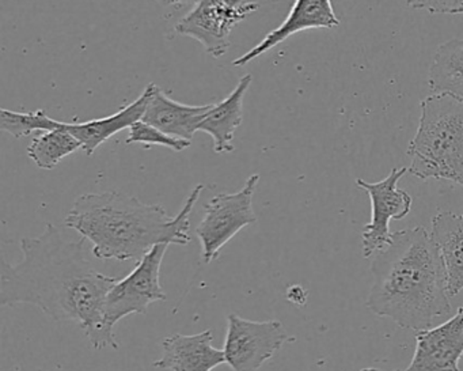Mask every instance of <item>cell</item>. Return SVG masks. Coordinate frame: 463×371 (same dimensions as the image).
Listing matches in <instances>:
<instances>
[{
  "mask_svg": "<svg viewBox=\"0 0 463 371\" xmlns=\"http://www.w3.org/2000/svg\"><path fill=\"white\" fill-rule=\"evenodd\" d=\"M430 234L443 262L447 291L455 297L463 290V214H436Z\"/></svg>",
  "mask_w": 463,
  "mask_h": 371,
  "instance_id": "15",
  "label": "cell"
},
{
  "mask_svg": "<svg viewBox=\"0 0 463 371\" xmlns=\"http://www.w3.org/2000/svg\"><path fill=\"white\" fill-rule=\"evenodd\" d=\"M126 143L127 145L140 143V145H145L146 148L151 147V146H164V147L180 153V151L186 150L192 145V140L170 137L156 127L139 120L129 128V135Z\"/></svg>",
  "mask_w": 463,
  "mask_h": 371,
  "instance_id": "20",
  "label": "cell"
},
{
  "mask_svg": "<svg viewBox=\"0 0 463 371\" xmlns=\"http://www.w3.org/2000/svg\"><path fill=\"white\" fill-rule=\"evenodd\" d=\"M156 88V83H148L145 91L132 104L127 105L115 115L82 123H66V128L82 143L83 153L91 157L108 139L124 129L131 128L137 121L142 120Z\"/></svg>",
  "mask_w": 463,
  "mask_h": 371,
  "instance_id": "13",
  "label": "cell"
},
{
  "mask_svg": "<svg viewBox=\"0 0 463 371\" xmlns=\"http://www.w3.org/2000/svg\"><path fill=\"white\" fill-rule=\"evenodd\" d=\"M289 340L278 319L251 321L232 313L227 316L224 357L232 371H259Z\"/></svg>",
  "mask_w": 463,
  "mask_h": 371,
  "instance_id": "8",
  "label": "cell"
},
{
  "mask_svg": "<svg viewBox=\"0 0 463 371\" xmlns=\"http://www.w3.org/2000/svg\"><path fill=\"white\" fill-rule=\"evenodd\" d=\"M170 243L151 249L126 278L118 279L105 303V321L110 329L131 314H146L151 303L166 300L161 284V268Z\"/></svg>",
  "mask_w": 463,
  "mask_h": 371,
  "instance_id": "7",
  "label": "cell"
},
{
  "mask_svg": "<svg viewBox=\"0 0 463 371\" xmlns=\"http://www.w3.org/2000/svg\"><path fill=\"white\" fill-rule=\"evenodd\" d=\"M406 5L430 14H463V0H406Z\"/></svg>",
  "mask_w": 463,
  "mask_h": 371,
  "instance_id": "21",
  "label": "cell"
},
{
  "mask_svg": "<svg viewBox=\"0 0 463 371\" xmlns=\"http://www.w3.org/2000/svg\"><path fill=\"white\" fill-rule=\"evenodd\" d=\"M260 175H251L235 194H219L204 205V215L196 229L205 264L215 262L221 251L243 229L257 222L253 196Z\"/></svg>",
  "mask_w": 463,
  "mask_h": 371,
  "instance_id": "5",
  "label": "cell"
},
{
  "mask_svg": "<svg viewBox=\"0 0 463 371\" xmlns=\"http://www.w3.org/2000/svg\"><path fill=\"white\" fill-rule=\"evenodd\" d=\"M78 150H82V143L63 123L61 128L44 132L42 137L36 138L28 147V156L40 169L52 170L61 159Z\"/></svg>",
  "mask_w": 463,
  "mask_h": 371,
  "instance_id": "18",
  "label": "cell"
},
{
  "mask_svg": "<svg viewBox=\"0 0 463 371\" xmlns=\"http://www.w3.org/2000/svg\"><path fill=\"white\" fill-rule=\"evenodd\" d=\"M371 273L365 306L402 329H430L436 319L451 313L443 262L425 227L392 233L389 243L373 254Z\"/></svg>",
  "mask_w": 463,
  "mask_h": 371,
  "instance_id": "2",
  "label": "cell"
},
{
  "mask_svg": "<svg viewBox=\"0 0 463 371\" xmlns=\"http://www.w3.org/2000/svg\"><path fill=\"white\" fill-rule=\"evenodd\" d=\"M64 121L55 120L50 118L44 110L39 109L36 112H14V110H0V127L2 131L7 132L12 137L25 138L33 132L53 131L61 128Z\"/></svg>",
  "mask_w": 463,
  "mask_h": 371,
  "instance_id": "19",
  "label": "cell"
},
{
  "mask_svg": "<svg viewBox=\"0 0 463 371\" xmlns=\"http://www.w3.org/2000/svg\"><path fill=\"white\" fill-rule=\"evenodd\" d=\"M85 243L66 237L52 224L39 237L23 238V260H2L0 305L36 306L53 321L77 322L94 349H118L115 332L105 321V303L118 278L93 267Z\"/></svg>",
  "mask_w": 463,
  "mask_h": 371,
  "instance_id": "1",
  "label": "cell"
},
{
  "mask_svg": "<svg viewBox=\"0 0 463 371\" xmlns=\"http://www.w3.org/2000/svg\"><path fill=\"white\" fill-rule=\"evenodd\" d=\"M260 9L254 0H200L178 21L175 32L191 37L213 58L226 55L232 29Z\"/></svg>",
  "mask_w": 463,
  "mask_h": 371,
  "instance_id": "6",
  "label": "cell"
},
{
  "mask_svg": "<svg viewBox=\"0 0 463 371\" xmlns=\"http://www.w3.org/2000/svg\"><path fill=\"white\" fill-rule=\"evenodd\" d=\"M432 93H449L463 101V37L441 44L428 77Z\"/></svg>",
  "mask_w": 463,
  "mask_h": 371,
  "instance_id": "17",
  "label": "cell"
},
{
  "mask_svg": "<svg viewBox=\"0 0 463 371\" xmlns=\"http://www.w3.org/2000/svg\"><path fill=\"white\" fill-rule=\"evenodd\" d=\"M203 189V184L194 186L175 216H170L162 205H147L118 191L82 195L75 200L64 224L91 243V253L97 259L140 262L161 243L189 245L191 214Z\"/></svg>",
  "mask_w": 463,
  "mask_h": 371,
  "instance_id": "3",
  "label": "cell"
},
{
  "mask_svg": "<svg viewBox=\"0 0 463 371\" xmlns=\"http://www.w3.org/2000/svg\"><path fill=\"white\" fill-rule=\"evenodd\" d=\"M287 300L295 305H305L307 300V292L305 291L302 286H291L287 290Z\"/></svg>",
  "mask_w": 463,
  "mask_h": 371,
  "instance_id": "22",
  "label": "cell"
},
{
  "mask_svg": "<svg viewBox=\"0 0 463 371\" xmlns=\"http://www.w3.org/2000/svg\"><path fill=\"white\" fill-rule=\"evenodd\" d=\"M463 357V306L443 324L416 332V349L406 371H459Z\"/></svg>",
  "mask_w": 463,
  "mask_h": 371,
  "instance_id": "10",
  "label": "cell"
},
{
  "mask_svg": "<svg viewBox=\"0 0 463 371\" xmlns=\"http://www.w3.org/2000/svg\"><path fill=\"white\" fill-rule=\"evenodd\" d=\"M253 82L250 74L238 81L234 90L219 104H213V109L200 124L199 131L210 135L213 140L215 153H232L234 150L232 140L235 132L242 126L243 99Z\"/></svg>",
  "mask_w": 463,
  "mask_h": 371,
  "instance_id": "16",
  "label": "cell"
},
{
  "mask_svg": "<svg viewBox=\"0 0 463 371\" xmlns=\"http://www.w3.org/2000/svg\"><path fill=\"white\" fill-rule=\"evenodd\" d=\"M213 335L210 329L196 335H175L162 340V357L153 363L154 367L172 371H213L226 363L223 349L213 346Z\"/></svg>",
  "mask_w": 463,
  "mask_h": 371,
  "instance_id": "12",
  "label": "cell"
},
{
  "mask_svg": "<svg viewBox=\"0 0 463 371\" xmlns=\"http://www.w3.org/2000/svg\"><path fill=\"white\" fill-rule=\"evenodd\" d=\"M362 371H383V370H381V368H376V367H367V368H363ZM394 371H401V370H394Z\"/></svg>",
  "mask_w": 463,
  "mask_h": 371,
  "instance_id": "24",
  "label": "cell"
},
{
  "mask_svg": "<svg viewBox=\"0 0 463 371\" xmlns=\"http://www.w3.org/2000/svg\"><path fill=\"white\" fill-rule=\"evenodd\" d=\"M213 104L185 105L170 99L156 86L142 120L178 139L192 140Z\"/></svg>",
  "mask_w": 463,
  "mask_h": 371,
  "instance_id": "14",
  "label": "cell"
},
{
  "mask_svg": "<svg viewBox=\"0 0 463 371\" xmlns=\"http://www.w3.org/2000/svg\"><path fill=\"white\" fill-rule=\"evenodd\" d=\"M419 128L408 146V173L428 180L451 181L463 188V101L433 93L420 104Z\"/></svg>",
  "mask_w": 463,
  "mask_h": 371,
  "instance_id": "4",
  "label": "cell"
},
{
  "mask_svg": "<svg viewBox=\"0 0 463 371\" xmlns=\"http://www.w3.org/2000/svg\"><path fill=\"white\" fill-rule=\"evenodd\" d=\"M162 6H184V5H196L200 0H156Z\"/></svg>",
  "mask_w": 463,
  "mask_h": 371,
  "instance_id": "23",
  "label": "cell"
},
{
  "mask_svg": "<svg viewBox=\"0 0 463 371\" xmlns=\"http://www.w3.org/2000/svg\"><path fill=\"white\" fill-rule=\"evenodd\" d=\"M408 173V167H394L379 183H367L357 178L356 186L367 192L371 200V221L363 229V256L373 257L389 243L390 221L403 219L411 210L413 199L408 192L398 188V181Z\"/></svg>",
  "mask_w": 463,
  "mask_h": 371,
  "instance_id": "9",
  "label": "cell"
},
{
  "mask_svg": "<svg viewBox=\"0 0 463 371\" xmlns=\"http://www.w3.org/2000/svg\"><path fill=\"white\" fill-rule=\"evenodd\" d=\"M340 26L333 9L332 0H295L289 14L279 28L268 33L256 47L232 62L234 67H243L256 61L289 37L308 29H333Z\"/></svg>",
  "mask_w": 463,
  "mask_h": 371,
  "instance_id": "11",
  "label": "cell"
}]
</instances>
